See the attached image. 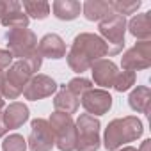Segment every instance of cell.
<instances>
[{"mask_svg": "<svg viewBox=\"0 0 151 151\" xmlns=\"http://www.w3.org/2000/svg\"><path fill=\"white\" fill-rule=\"evenodd\" d=\"M105 57H110L109 45L98 34H91V32H82L78 36H75L71 48L66 52L68 66L75 73H80V75L84 71H89L96 60Z\"/></svg>", "mask_w": 151, "mask_h": 151, "instance_id": "6da1fadb", "label": "cell"}, {"mask_svg": "<svg viewBox=\"0 0 151 151\" xmlns=\"http://www.w3.org/2000/svg\"><path fill=\"white\" fill-rule=\"evenodd\" d=\"M144 133V124L137 116H126L112 119L103 133V146L107 151H117L128 142L140 139Z\"/></svg>", "mask_w": 151, "mask_h": 151, "instance_id": "7a4b0ae2", "label": "cell"}, {"mask_svg": "<svg viewBox=\"0 0 151 151\" xmlns=\"http://www.w3.org/2000/svg\"><path fill=\"white\" fill-rule=\"evenodd\" d=\"M32 71L27 66L25 60H16L9 66V69L4 73V78L0 82L4 100H16L23 94V89L27 87L29 80L32 78Z\"/></svg>", "mask_w": 151, "mask_h": 151, "instance_id": "3957f363", "label": "cell"}, {"mask_svg": "<svg viewBox=\"0 0 151 151\" xmlns=\"http://www.w3.org/2000/svg\"><path fill=\"white\" fill-rule=\"evenodd\" d=\"M48 124L53 132L55 146L60 151H75L77 149V126L69 114L53 112L48 119Z\"/></svg>", "mask_w": 151, "mask_h": 151, "instance_id": "277c9868", "label": "cell"}, {"mask_svg": "<svg viewBox=\"0 0 151 151\" xmlns=\"http://www.w3.org/2000/svg\"><path fill=\"white\" fill-rule=\"evenodd\" d=\"M100 37L109 45L110 48V57L117 55L124 48V34H126V18L121 14H109L98 23Z\"/></svg>", "mask_w": 151, "mask_h": 151, "instance_id": "5b68a950", "label": "cell"}, {"mask_svg": "<svg viewBox=\"0 0 151 151\" xmlns=\"http://www.w3.org/2000/svg\"><path fill=\"white\" fill-rule=\"evenodd\" d=\"M77 126V149L75 151H98L101 146L100 139V121L89 114H80L75 121Z\"/></svg>", "mask_w": 151, "mask_h": 151, "instance_id": "8992f818", "label": "cell"}, {"mask_svg": "<svg viewBox=\"0 0 151 151\" xmlns=\"http://www.w3.org/2000/svg\"><path fill=\"white\" fill-rule=\"evenodd\" d=\"M7 41V52L16 57L18 60H23L27 55H30L37 48V37L30 29H13L6 32Z\"/></svg>", "mask_w": 151, "mask_h": 151, "instance_id": "52a82bcc", "label": "cell"}, {"mask_svg": "<svg viewBox=\"0 0 151 151\" xmlns=\"http://www.w3.org/2000/svg\"><path fill=\"white\" fill-rule=\"evenodd\" d=\"M151 66V41H139L121 57L123 71H140Z\"/></svg>", "mask_w": 151, "mask_h": 151, "instance_id": "ba28073f", "label": "cell"}, {"mask_svg": "<svg viewBox=\"0 0 151 151\" xmlns=\"http://www.w3.org/2000/svg\"><path fill=\"white\" fill-rule=\"evenodd\" d=\"M55 146L53 132L48 124V119H34L30 123V135L27 139V147L30 151H52Z\"/></svg>", "mask_w": 151, "mask_h": 151, "instance_id": "9c48e42d", "label": "cell"}, {"mask_svg": "<svg viewBox=\"0 0 151 151\" xmlns=\"http://www.w3.org/2000/svg\"><path fill=\"white\" fill-rule=\"evenodd\" d=\"M112 94L105 89H91L87 91L82 98H80V103L82 107L86 109V114L93 116V117H98V116H105L109 114V110L112 109Z\"/></svg>", "mask_w": 151, "mask_h": 151, "instance_id": "30bf717a", "label": "cell"}, {"mask_svg": "<svg viewBox=\"0 0 151 151\" xmlns=\"http://www.w3.org/2000/svg\"><path fill=\"white\" fill-rule=\"evenodd\" d=\"M57 89H59V84L52 77L37 73V75H32L27 87L23 89V98L29 101H37V100H43V98L55 94Z\"/></svg>", "mask_w": 151, "mask_h": 151, "instance_id": "8fae6325", "label": "cell"}, {"mask_svg": "<svg viewBox=\"0 0 151 151\" xmlns=\"http://www.w3.org/2000/svg\"><path fill=\"white\" fill-rule=\"evenodd\" d=\"M91 73H93V82L96 86H100V89H110L114 87V80L117 77V66L114 60L110 59H100L91 66Z\"/></svg>", "mask_w": 151, "mask_h": 151, "instance_id": "7c38bea8", "label": "cell"}, {"mask_svg": "<svg viewBox=\"0 0 151 151\" xmlns=\"http://www.w3.org/2000/svg\"><path fill=\"white\" fill-rule=\"evenodd\" d=\"M29 117H30V110L22 101H13L7 107H4V110H2V119H4L7 132L22 128L29 121Z\"/></svg>", "mask_w": 151, "mask_h": 151, "instance_id": "4fadbf2b", "label": "cell"}, {"mask_svg": "<svg viewBox=\"0 0 151 151\" xmlns=\"http://www.w3.org/2000/svg\"><path fill=\"white\" fill-rule=\"evenodd\" d=\"M37 52L45 59H53L59 60L66 57V43L59 34H46L37 41Z\"/></svg>", "mask_w": 151, "mask_h": 151, "instance_id": "5bb4252c", "label": "cell"}, {"mask_svg": "<svg viewBox=\"0 0 151 151\" xmlns=\"http://www.w3.org/2000/svg\"><path fill=\"white\" fill-rule=\"evenodd\" d=\"M126 29L135 39L149 41L151 39V13L146 11V13L135 14L130 22H126Z\"/></svg>", "mask_w": 151, "mask_h": 151, "instance_id": "9a60e30c", "label": "cell"}, {"mask_svg": "<svg viewBox=\"0 0 151 151\" xmlns=\"http://www.w3.org/2000/svg\"><path fill=\"white\" fill-rule=\"evenodd\" d=\"M53 107L57 112H64V114H77L78 107H80V100L75 96L68 87L66 84L64 86H59L57 93H55V98H53Z\"/></svg>", "mask_w": 151, "mask_h": 151, "instance_id": "2e32d148", "label": "cell"}, {"mask_svg": "<svg viewBox=\"0 0 151 151\" xmlns=\"http://www.w3.org/2000/svg\"><path fill=\"white\" fill-rule=\"evenodd\" d=\"M50 7L53 11V16L60 22L77 20L82 13V4L78 0H55Z\"/></svg>", "mask_w": 151, "mask_h": 151, "instance_id": "e0dca14e", "label": "cell"}, {"mask_svg": "<svg viewBox=\"0 0 151 151\" xmlns=\"http://www.w3.org/2000/svg\"><path fill=\"white\" fill-rule=\"evenodd\" d=\"M128 105L132 110L139 112V114H146L149 116V105H151V89L147 86H137L135 89H132L130 96H128Z\"/></svg>", "mask_w": 151, "mask_h": 151, "instance_id": "ac0fdd59", "label": "cell"}, {"mask_svg": "<svg viewBox=\"0 0 151 151\" xmlns=\"http://www.w3.org/2000/svg\"><path fill=\"white\" fill-rule=\"evenodd\" d=\"M82 13H84L87 22H98L100 23L103 18H107L114 11L110 7V2H105V0H87V2L82 4Z\"/></svg>", "mask_w": 151, "mask_h": 151, "instance_id": "d6986e66", "label": "cell"}, {"mask_svg": "<svg viewBox=\"0 0 151 151\" xmlns=\"http://www.w3.org/2000/svg\"><path fill=\"white\" fill-rule=\"evenodd\" d=\"M22 9H23V13L29 16V20L30 18H34V20H45L48 14H50V4L48 2H45V0H34V2H23L22 4Z\"/></svg>", "mask_w": 151, "mask_h": 151, "instance_id": "ffe728a7", "label": "cell"}, {"mask_svg": "<svg viewBox=\"0 0 151 151\" xmlns=\"http://www.w3.org/2000/svg\"><path fill=\"white\" fill-rule=\"evenodd\" d=\"M29 22H30L29 16L23 13L22 7L7 13L2 20H0V23H2L6 29H9V30H13V29H29Z\"/></svg>", "mask_w": 151, "mask_h": 151, "instance_id": "44dd1931", "label": "cell"}, {"mask_svg": "<svg viewBox=\"0 0 151 151\" xmlns=\"http://www.w3.org/2000/svg\"><path fill=\"white\" fill-rule=\"evenodd\" d=\"M135 80H137V75L133 71H119L116 80H114V87L112 89H116L117 93L130 91L135 86Z\"/></svg>", "mask_w": 151, "mask_h": 151, "instance_id": "7402d4cb", "label": "cell"}, {"mask_svg": "<svg viewBox=\"0 0 151 151\" xmlns=\"http://www.w3.org/2000/svg\"><path fill=\"white\" fill-rule=\"evenodd\" d=\"M27 139L20 133H11L2 140V151H27Z\"/></svg>", "mask_w": 151, "mask_h": 151, "instance_id": "603a6c76", "label": "cell"}, {"mask_svg": "<svg viewBox=\"0 0 151 151\" xmlns=\"http://www.w3.org/2000/svg\"><path fill=\"white\" fill-rule=\"evenodd\" d=\"M66 87H68L75 96H77L78 100H80L87 91L93 89V82H91L89 78H84V77H75V78H71V80L68 82Z\"/></svg>", "mask_w": 151, "mask_h": 151, "instance_id": "cb8c5ba5", "label": "cell"}, {"mask_svg": "<svg viewBox=\"0 0 151 151\" xmlns=\"http://www.w3.org/2000/svg\"><path fill=\"white\" fill-rule=\"evenodd\" d=\"M142 2L140 0H132V2H121V0H116V2H110V7L116 14H121L126 18V14H135L139 9H140Z\"/></svg>", "mask_w": 151, "mask_h": 151, "instance_id": "d4e9b609", "label": "cell"}, {"mask_svg": "<svg viewBox=\"0 0 151 151\" xmlns=\"http://www.w3.org/2000/svg\"><path fill=\"white\" fill-rule=\"evenodd\" d=\"M25 62H27V66L30 68V71L34 73V75H37V71L41 69V64H43V57L39 55V52H37V48L30 53V55H27L25 59H23Z\"/></svg>", "mask_w": 151, "mask_h": 151, "instance_id": "484cf974", "label": "cell"}, {"mask_svg": "<svg viewBox=\"0 0 151 151\" xmlns=\"http://www.w3.org/2000/svg\"><path fill=\"white\" fill-rule=\"evenodd\" d=\"M18 7H22V4L16 2V0H0V20H2L7 13L14 11Z\"/></svg>", "mask_w": 151, "mask_h": 151, "instance_id": "4316f807", "label": "cell"}, {"mask_svg": "<svg viewBox=\"0 0 151 151\" xmlns=\"http://www.w3.org/2000/svg\"><path fill=\"white\" fill-rule=\"evenodd\" d=\"M11 64H13V55L7 50L0 48V73H6Z\"/></svg>", "mask_w": 151, "mask_h": 151, "instance_id": "83f0119b", "label": "cell"}, {"mask_svg": "<svg viewBox=\"0 0 151 151\" xmlns=\"http://www.w3.org/2000/svg\"><path fill=\"white\" fill-rule=\"evenodd\" d=\"M139 151H151V139H146L142 144H140V147H137Z\"/></svg>", "mask_w": 151, "mask_h": 151, "instance_id": "f1b7e54d", "label": "cell"}, {"mask_svg": "<svg viewBox=\"0 0 151 151\" xmlns=\"http://www.w3.org/2000/svg\"><path fill=\"white\" fill-rule=\"evenodd\" d=\"M6 133H7V128H6V124H4V119H2V112H0V139H2Z\"/></svg>", "mask_w": 151, "mask_h": 151, "instance_id": "f546056e", "label": "cell"}, {"mask_svg": "<svg viewBox=\"0 0 151 151\" xmlns=\"http://www.w3.org/2000/svg\"><path fill=\"white\" fill-rule=\"evenodd\" d=\"M117 151H139V149L133 147V146H123V147H119Z\"/></svg>", "mask_w": 151, "mask_h": 151, "instance_id": "4dcf8cb0", "label": "cell"}, {"mask_svg": "<svg viewBox=\"0 0 151 151\" xmlns=\"http://www.w3.org/2000/svg\"><path fill=\"white\" fill-rule=\"evenodd\" d=\"M4 105H6V100H4V96H2V87H0V112L4 110Z\"/></svg>", "mask_w": 151, "mask_h": 151, "instance_id": "1f68e13d", "label": "cell"}]
</instances>
